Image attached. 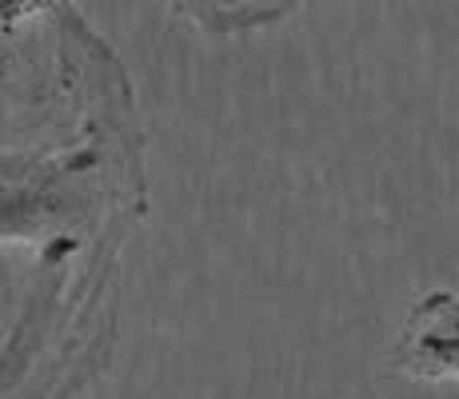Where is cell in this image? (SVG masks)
<instances>
[{
	"mask_svg": "<svg viewBox=\"0 0 459 399\" xmlns=\"http://www.w3.org/2000/svg\"><path fill=\"white\" fill-rule=\"evenodd\" d=\"M392 371L411 379H459V296L431 291L408 312L400 340H395Z\"/></svg>",
	"mask_w": 459,
	"mask_h": 399,
	"instance_id": "6da1fadb",
	"label": "cell"
},
{
	"mask_svg": "<svg viewBox=\"0 0 459 399\" xmlns=\"http://www.w3.org/2000/svg\"><path fill=\"white\" fill-rule=\"evenodd\" d=\"M56 8V0H0V40L24 21V16H37Z\"/></svg>",
	"mask_w": 459,
	"mask_h": 399,
	"instance_id": "3957f363",
	"label": "cell"
},
{
	"mask_svg": "<svg viewBox=\"0 0 459 399\" xmlns=\"http://www.w3.org/2000/svg\"><path fill=\"white\" fill-rule=\"evenodd\" d=\"M180 21L204 32L228 37V32H252L292 16L304 0H164Z\"/></svg>",
	"mask_w": 459,
	"mask_h": 399,
	"instance_id": "7a4b0ae2",
	"label": "cell"
}]
</instances>
